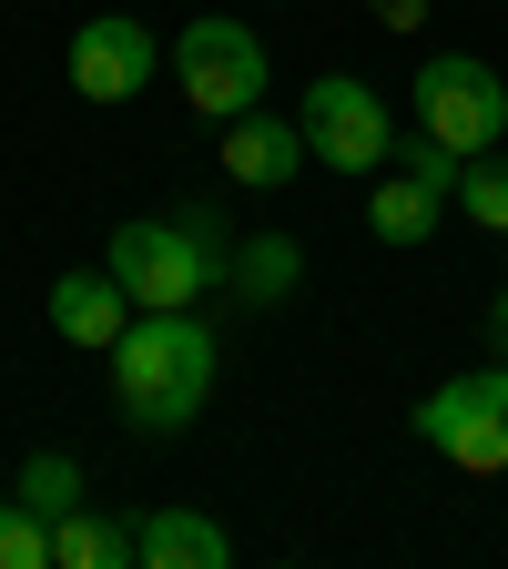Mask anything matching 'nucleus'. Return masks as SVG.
Wrapping results in <instances>:
<instances>
[{
  "label": "nucleus",
  "instance_id": "obj_1",
  "mask_svg": "<svg viewBox=\"0 0 508 569\" xmlns=\"http://www.w3.org/2000/svg\"><path fill=\"white\" fill-rule=\"evenodd\" d=\"M213 397V326H193V306H142L112 336V407L142 438H183Z\"/></svg>",
  "mask_w": 508,
  "mask_h": 569
},
{
  "label": "nucleus",
  "instance_id": "obj_2",
  "mask_svg": "<svg viewBox=\"0 0 508 569\" xmlns=\"http://www.w3.org/2000/svg\"><path fill=\"white\" fill-rule=\"evenodd\" d=\"M417 438L468 478H508V356H488L478 377H448L438 397H417Z\"/></svg>",
  "mask_w": 508,
  "mask_h": 569
},
{
  "label": "nucleus",
  "instance_id": "obj_3",
  "mask_svg": "<svg viewBox=\"0 0 508 569\" xmlns=\"http://www.w3.org/2000/svg\"><path fill=\"white\" fill-rule=\"evenodd\" d=\"M102 264L122 274L132 316H142V306H193L203 284H225V274H235L225 254H213V244H203V234L183 224V213H173V224H163V213H142V224H122Z\"/></svg>",
  "mask_w": 508,
  "mask_h": 569
},
{
  "label": "nucleus",
  "instance_id": "obj_4",
  "mask_svg": "<svg viewBox=\"0 0 508 569\" xmlns=\"http://www.w3.org/2000/svg\"><path fill=\"white\" fill-rule=\"evenodd\" d=\"M173 82H183V102H193L203 122H235V112L265 102V41H255L245 21H225V11H203V21H183V41H173Z\"/></svg>",
  "mask_w": 508,
  "mask_h": 569
},
{
  "label": "nucleus",
  "instance_id": "obj_5",
  "mask_svg": "<svg viewBox=\"0 0 508 569\" xmlns=\"http://www.w3.org/2000/svg\"><path fill=\"white\" fill-rule=\"evenodd\" d=\"M417 132H438L448 153H498V132H508V82L478 61V51H438V61H417Z\"/></svg>",
  "mask_w": 508,
  "mask_h": 569
},
{
  "label": "nucleus",
  "instance_id": "obj_6",
  "mask_svg": "<svg viewBox=\"0 0 508 569\" xmlns=\"http://www.w3.org/2000/svg\"><path fill=\"white\" fill-rule=\"evenodd\" d=\"M296 122H306V142H316V163H326V173H387V163H397V122H387L377 82H356V71H326V82H306Z\"/></svg>",
  "mask_w": 508,
  "mask_h": 569
},
{
  "label": "nucleus",
  "instance_id": "obj_7",
  "mask_svg": "<svg viewBox=\"0 0 508 569\" xmlns=\"http://www.w3.org/2000/svg\"><path fill=\"white\" fill-rule=\"evenodd\" d=\"M153 61H163V41L132 11H92L82 31H71V92L82 102H132L142 82H153Z\"/></svg>",
  "mask_w": 508,
  "mask_h": 569
},
{
  "label": "nucleus",
  "instance_id": "obj_8",
  "mask_svg": "<svg viewBox=\"0 0 508 569\" xmlns=\"http://www.w3.org/2000/svg\"><path fill=\"white\" fill-rule=\"evenodd\" d=\"M122 326H132V296H122L112 264H71V274H51V336H61V346L112 356Z\"/></svg>",
  "mask_w": 508,
  "mask_h": 569
},
{
  "label": "nucleus",
  "instance_id": "obj_9",
  "mask_svg": "<svg viewBox=\"0 0 508 569\" xmlns=\"http://www.w3.org/2000/svg\"><path fill=\"white\" fill-rule=\"evenodd\" d=\"M306 163H316L306 122H285V112H265V102L225 122V173H235V183H255V193H265V183H296Z\"/></svg>",
  "mask_w": 508,
  "mask_h": 569
},
{
  "label": "nucleus",
  "instance_id": "obj_10",
  "mask_svg": "<svg viewBox=\"0 0 508 569\" xmlns=\"http://www.w3.org/2000/svg\"><path fill=\"white\" fill-rule=\"evenodd\" d=\"M51 569H142V519H102V509L51 519Z\"/></svg>",
  "mask_w": 508,
  "mask_h": 569
},
{
  "label": "nucleus",
  "instance_id": "obj_11",
  "mask_svg": "<svg viewBox=\"0 0 508 569\" xmlns=\"http://www.w3.org/2000/svg\"><path fill=\"white\" fill-rule=\"evenodd\" d=\"M235 539L225 519H203V509H153L142 519V569H225Z\"/></svg>",
  "mask_w": 508,
  "mask_h": 569
},
{
  "label": "nucleus",
  "instance_id": "obj_12",
  "mask_svg": "<svg viewBox=\"0 0 508 569\" xmlns=\"http://www.w3.org/2000/svg\"><path fill=\"white\" fill-rule=\"evenodd\" d=\"M225 284H235L245 306H275V296H296V284H306V244H296V234H245Z\"/></svg>",
  "mask_w": 508,
  "mask_h": 569
},
{
  "label": "nucleus",
  "instance_id": "obj_13",
  "mask_svg": "<svg viewBox=\"0 0 508 569\" xmlns=\"http://www.w3.org/2000/svg\"><path fill=\"white\" fill-rule=\"evenodd\" d=\"M438 193H427L417 173H377L367 183V234H387V244H427V234H438Z\"/></svg>",
  "mask_w": 508,
  "mask_h": 569
},
{
  "label": "nucleus",
  "instance_id": "obj_14",
  "mask_svg": "<svg viewBox=\"0 0 508 569\" xmlns=\"http://www.w3.org/2000/svg\"><path fill=\"white\" fill-rule=\"evenodd\" d=\"M0 569H51V519L31 509L21 488L0 498Z\"/></svg>",
  "mask_w": 508,
  "mask_h": 569
},
{
  "label": "nucleus",
  "instance_id": "obj_15",
  "mask_svg": "<svg viewBox=\"0 0 508 569\" xmlns=\"http://www.w3.org/2000/svg\"><path fill=\"white\" fill-rule=\"evenodd\" d=\"M11 488L31 498V509H41V519H71V509H82V468H71L61 448H41V458H31V468H21Z\"/></svg>",
  "mask_w": 508,
  "mask_h": 569
},
{
  "label": "nucleus",
  "instance_id": "obj_16",
  "mask_svg": "<svg viewBox=\"0 0 508 569\" xmlns=\"http://www.w3.org/2000/svg\"><path fill=\"white\" fill-rule=\"evenodd\" d=\"M458 213H468V224H488V234H508V163H498V153H478V163L458 173Z\"/></svg>",
  "mask_w": 508,
  "mask_h": 569
},
{
  "label": "nucleus",
  "instance_id": "obj_17",
  "mask_svg": "<svg viewBox=\"0 0 508 569\" xmlns=\"http://www.w3.org/2000/svg\"><path fill=\"white\" fill-rule=\"evenodd\" d=\"M397 173H417L438 203H458V173H468V153H448L438 132H407V142H397Z\"/></svg>",
  "mask_w": 508,
  "mask_h": 569
},
{
  "label": "nucleus",
  "instance_id": "obj_18",
  "mask_svg": "<svg viewBox=\"0 0 508 569\" xmlns=\"http://www.w3.org/2000/svg\"><path fill=\"white\" fill-rule=\"evenodd\" d=\"M367 11H377L387 31H417V21H427V0H367Z\"/></svg>",
  "mask_w": 508,
  "mask_h": 569
},
{
  "label": "nucleus",
  "instance_id": "obj_19",
  "mask_svg": "<svg viewBox=\"0 0 508 569\" xmlns=\"http://www.w3.org/2000/svg\"><path fill=\"white\" fill-rule=\"evenodd\" d=\"M488 356H508V296L488 306Z\"/></svg>",
  "mask_w": 508,
  "mask_h": 569
}]
</instances>
